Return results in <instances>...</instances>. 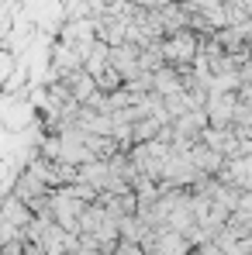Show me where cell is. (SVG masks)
Listing matches in <instances>:
<instances>
[{"instance_id": "obj_1", "label": "cell", "mask_w": 252, "mask_h": 255, "mask_svg": "<svg viewBox=\"0 0 252 255\" xmlns=\"http://www.w3.org/2000/svg\"><path fill=\"white\" fill-rule=\"evenodd\" d=\"M163 48V62L173 69H183V66H194V59L201 55V35L194 28H183V31H173L166 38H159Z\"/></svg>"}, {"instance_id": "obj_2", "label": "cell", "mask_w": 252, "mask_h": 255, "mask_svg": "<svg viewBox=\"0 0 252 255\" xmlns=\"http://www.w3.org/2000/svg\"><path fill=\"white\" fill-rule=\"evenodd\" d=\"M14 69H17V55H14L10 48H0V90H3L7 80L14 76Z\"/></svg>"}]
</instances>
